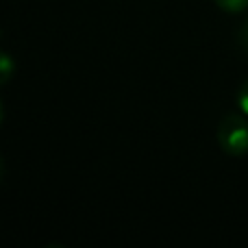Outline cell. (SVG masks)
Here are the masks:
<instances>
[{"label": "cell", "mask_w": 248, "mask_h": 248, "mask_svg": "<svg viewBox=\"0 0 248 248\" xmlns=\"http://www.w3.org/2000/svg\"><path fill=\"white\" fill-rule=\"evenodd\" d=\"M218 144L231 157L248 153V122L237 113H229L218 124Z\"/></svg>", "instance_id": "obj_1"}, {"label": "cell", "mask_w": 248, "mask_h": 248, "mask_svg": "<svg viewBox=\"0 0 248 248\" xmlns=\"http://www.w3.org/2000/svg\"><path fill=\"white\" fill-rule=\"evenodd\" d=\"M13 70H16V63H13L11 55L0 50V85H7L13 77Z\"/></svg>", "instance_id": "obj_2"}, {"label": "cell", "mask_w": 248, "mask_h": 248, "mask_svg": "<svg viewBox=\"0 0 248 248\" xmlns=\"http://www.w3.org/2000/svg\"><path fill=\"white\" fill-rule=\"evenodd\" d=\"M214 2L227 13H240L248 9V0H214Z\"/></svg>", "instance_id": "obj_3"}, {"label": "cell", "mask_w": 248, "mask_h": 248, "mask_svg": "<svg viewBox=\"0 0 248 248\" xmlns=\"http://www.w3.org/2000/svg\"><path fill=\"white\" fill-rule=\"evenodd\" d=\"M237 46L242 48V52L248 55V20H244V24L237 31Z\"/></svg>", "instance_id": "obj_4"}, {"label": "cell", "mask_w": 248, "mask_h": 248, "mask_svg": "<svg viewBox=\"0 0 248 248\" xmlns=\"http://www.w3.org/2000/svg\"><path fill=\"white\" fill-rule=\"evenodd\" d=\"M237 105H240V109L248 116V78L242 83L240 92H237Z\"/></svg>", "instance_id": "obj_5"}, {"label": "cell", "mask_w": 248, "mask_h": 248, "mask_svg": "<svg viewBox=\"0 0 248 248\" xmlns=\"http://www.w3.org/2000/svg\"><path fill=\"white\" fill-rule=\"evenodd\" d=\"M2 179H4V161L0 157V183H2Z\"/></svg>", "instance_id": "obj_6"}, {"label": "cell", "mask_w": 248, "mask_h": 248, "mask_svg": "<svg viewBox=\"0 0 248 248\" xmlns=\"http://www.w3.org/2000/svg\"><path fill=\"white\" fill-rule=\"evenodd\" d=\"M2 118H4V109H2V103H0V124H2Z\"/></svg>", "instance_id": "obj_7"}]
</instances>
